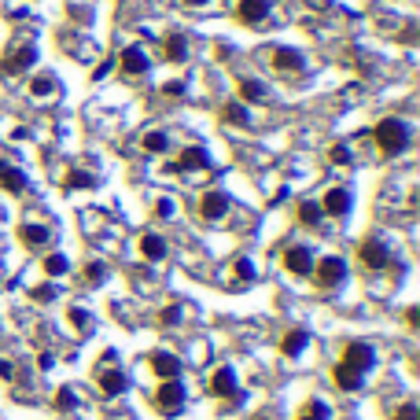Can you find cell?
Instances as JSON below:
<instances>
[{
	"label": "cell",
	"mask_w": 420,
	"mask_h": 420,
	"mask_svg": "<svg viewBox=\"0 0 420 420\" xmlns=\"http://www.w3.org/2000/svg\"><path fill=\"white\" fill-rule=\"evenodd\" d=\"M358 262H362V270L380 273V270H387V265H391V247H387L380 236H365L358 243Z\"/></svg>",
	"instance_id": "4"
},
{
	"label": "cell",
	"mask_w": 420,
	"mask_h": 420,
	"mask_svg": "<svg viewBox=\"0 0 420 420\" xmlns=\"http://www.w3.org/2000/svg\"><path fill=\"white\" fill-rule=\"evenodd\" d=\"M207 391H210V398H236V394H240L236 372H232L229 365H217V369L207 376Z\"/></svg>",
	"instance_id": "7"
},
{
	"label": "cell",
	"mask_w": 420,
	"mask_h": 420,
	"mask_svg": "<svg viewBox=\"0 0 420 420\" xmlns=\"http://www.w3.org/2000/svg\"><path fill=\"white\" fill-rule=\"evenodd\" d=\"M232 277H236V284H255V265H251V258H236L232 262Z\"/></svg>",
	"instance_id": "30"
},
{
	"label": "cell",
	"mask_w": 420,
	"mask_h": 420,
	"mask_svg": "<svg viewBox=\"0 0 420 420\" xmlns=\"http://www.w3.org/2000/svg\"><path fill=\"white\" fill-rule=\"evenodd\" d=\"M299 221H302V225H309V229H314V225H321V203H314V199H302V203H299Z\"/></svg>",
	"instance_id": "27"
},
{
	"label": "cell",
	"mask_w": 420,
	"mask_h": 420,
	"mask_svg": "<svg viewBox=\"0 0 420 420\" xmlns=\"http://www.w3.org/2000/svg\"><path fill=\"white\" fill-rule=\"evenodd\" d=\"M163 96H170V100L185 96V81H166V85H163Z\"/></svg>",
	"instance_id": "39"
},
{
	"label": "cell",
	"mask_w": 420,
	"mask_h": 420,
	"mask_svg": "<svg viewBox=\"0 0 420 420\" xmlns=\"http://www.w3.org/2000/svg\"><path fill=\"white\" fill-rule=\"evenodd\" d=\"M328 159H332V163H336V166H347V163L354 159V155H350V148H347V144H336V148H332V151H328Z\"/></svg>",
	"instance_id": "37"
},
{
	"label": "cell",
	"mask_w": 420,
	"mask_h": 420,
	"mask_svg": "<svg viewBox=\"0 0 420 420\" xmlns=\"http://www.w3.org/2000/svg\"><path fill=\"white\" fill-rule=\"evenodd\" d=\"M306 343H309L306 328H292V332L280 339V354H284V358H299V354L306 350Z\"/></svg>",
	"instance_id": "23"
},
{
	"label": "cell",
	"mask_w": 420,
	"mask_h": 420,
	"mask_svg": "<svg viewBox=\"0 0 420 420\" xmlns=\"http://www.w3.org/2000/svg\"><path fill=\"white\" fill-rule=\"evenodd\" d=\"M177 321H181V306H166L163 314H159V324H163V328H173Z\"/></svg>",
	"instance_id": "38"
},
{
	"label": "cell",
	"mask_w": 420,
	"mask_h": 420,
	"mask_svg": "<svg viewBox=\"0 0 420 420\" xmlns=\"http://www.w3.org/2000/svg\"><path fill=\"white\" fill-rule=\"evenodd\" d=\"M0 265H4V262H0Z\"/></svg>",
	"instance_id": "44"
},
{
	"label": "cell",
	"mask_w": 420,
	"mask_h": 420,
	"mask_svg": "<svg viewBox=\"0 0 420 420\" xmlns=\"http://www.w3.org/2000/svg\"><path fill=\"white\" fill-rule=\"evenodd\" d=\"M15 376H19V372H15V362H8V358H0V380H4V384H11V380H15Z\"/></svg>",
	"instance_id": "40"
},
{
	"label": "cell",
	"mask_w": 420,
	"mask_h": 420,
	"mask_svg": "<svg viewBox=\"0 0 420 420\" xmlns=\"http://www.w3.org/2000/svg\"><path fill=\"white\" fill-rule=\"evenodd\" d=\"M96 387H100L103 398H118V394H126L129 380H126L122 369H100V372H96Z\"/></svg>",
	"instance_id": "15"
},
{
	"label": "cell",
	"mask_w": 420,
	"mask_h": 420,
	"mask_svg": "<svg viewBox=\"0 0 420 420\" xmlns=\"http://www.w3.org/2000/svg\"><path fill=\"white\" fill-rule=\"evenodd\" d=\"M118 66H122V74H129V78H144V74L151 71V59H148V52H144V48H137V44H129V48L118 56Z\"/></svg>",
	"instance_id": "12"
},
{
	"label": "cell",
	"mask_w": 420,
	"mask_h": 420,
	"mask_svg": "<svg viewBox=\"0 0 420 420\" xmlns=\"http://www.w3.org/2000/svg\"><path fill=\"white\" fill-rule=\"evenodd\" d=\"M328 406L321 402V398H309V402H302V409H299V416L295 420H328Z\"/></svg>",
	"instance_id": "28"
},
{
	"label": "cell",
	"mask_w": 420,
	"mask_h": 420,
	"mask_svg": "<svg viewBox=\"0 0 420 420\" xmlns=\"http://www.w3.org/2000/svg\"><path fill=\"white\" fill-rule=\"evenodd\" d=\"M280 262H284V270L292 273V277H309V273H314V251L302 247V243H295V247H287Z\"/></svg>",
	"instance_id": "9"
},
{
	"label": "cell",
	"mask_w": 420,
	"mask_h": 420,
	"mask_svg": "<svg viewBox=\"0 0 420 420\" xmlns=\"http://www.w3.org/2000/svg\"><path fill=\"white\" fill-rule=\"evenodd\" d=\"M185 384L181 380H163L159 387H155V394H151V402H155V409H159L163 416H177L185 409Z\"/></svg>",
	"instance_id": "3"
},
{
	"label": "cell",
	"mask_w": 420,
	"mask_h": 420,
	"mask_svg": "<svg viewBox=\"0 0 420 420\" xmlns=\"http://www.w3.org/2000/svg\"><path fill=\"white\" fill-rule=\"evenodd\" d=\"M107 74H111V63H100L96 71H93V81H100V78H107Z\"/></svg>",
	"instance_id": "42"
},
{
	"label": "cell",
	"mask_w": 420,
	"mask_h": 420,
	"mask_svg": "<svg viewBox=\"0 0 420 420\" xmlns=\"http://www.w3.org/2000/svg\"><path fill=\"white\" fill-rule=\"evenodd\" d=\"M30 299L34 302H52L56 299V284H37L34 292H30Z\"/></svg>",
	"instance_id": "34"
},
{
	"label": "cell",
	"mask_w": 420,
	"mask_h": 420,
	"mask_svg": "<svg viewBox=\"0 0 420 420\" xmlns=\"http://www.w3.org/2000/svg\"><path fill=\"white\" fill-rule=\"evenodd\" d=\"M270 0H236V19L243 26H262L265 19H270Z\"/></svg>",
	"instance_id": "11"
},
{
	"label": "cell",
	"mask_w": 420,
	"mask_h": 420,
	"mask_svg": "<svg viewBox=\"0 0 420 420\" xmlns=\"http://www.w3.org/2000/svg\"><path fill=\"white\" fill-rule=\"evenodd\" d=\"M232 210V199L225 195V192H203V195H199V217H203V221H221V217H225Z\"/></svg>",
	"instance_id": "8"
},
{
	"label": "cell",
	"mask_w": 420,
	"mask_h": 420,
	"mask_svg": "<svg viewBox=\"0 0 420 420\" xmlns=\"http://www.w3.org/2000/svg\"><path fill=\"white\" fill-rule=\"evenodd\" d=\"M19 243L26 251H44L52 243V229L48 225H34V221H26V225H19Z\"/></svg>",
	"instance_id": "14"
},
{
	"label": "cell",
	"mask_w": 420,
	"mask_h": 420,
	"mask_svg": "<svg viewBox=\"0 0 420 420\" xmlns=\"http://www.w3.org/2000/svg\"><path fill=\"white\" fill-rule=\"evenodd\" d=\"M314 284H317V292H332V287H339L347 280V262L339 255H324L321 262H314Z\"/></svg>",
	"instance_id": "2"
},
{
	"label": "cell",
	"mask_w": 420,
	"mask_h": 420,
	"mask_svg": "<svg viewBox=\"0 0 420 420\" xmlns=\"http://www.w3.org/2000/svg\"><path fill=\"white\" fill-rule=\"evenodd\" d=\"M137 247H140L144 262H163V258L170 255V243H166V236H163V232H144Z\"/></svg>",
	"instance_id": "18"
},
{
	"label": "cell",
	"mask_w": 420,
	"mask_h": 420,
	"mask_svg": "<svg viewBox=\"0 0 420 420\" xmlns=\"http://www.w3.org/2000/svg\"><path fill=\"white\" fill-rule=\"evenodd\" d=\"M221 122L225 126H247V103H240V100H229V103H221Z\"/></svg>",
	"instance_id": "24"
},
{
	"label": "cell",
	"mask_w": 420,
	"mask_h": 420,
	"mask_svg": "<svg viewBox=\"0 0 420 420\" xmlns=\"http://www.w3.org/2000/svg\"><path fill=\"white\" fill-rule=\"evenodd\" d=\"M372 140H376V148H380V155H402V151L409 148V126H406L402 118L387 115V118L376 122Z\"/></svg>",
	"instance_id": "1"
},
{
	"label": "cell",
	"mask_w": 420,
	"mask_h": 420,
	"mask_svg": "<svg viewBox=\"0 0 420 420\" xmlns=\"http://www.w3.org/2000/svg\"><path fill=\"white\" fill-rule=\"evenodd\" d=\"M66 317H71V324H74L78 332H85V328H88V314H85L81 306H71V309H66Z\"/></svg>",
	"instance_id": "36"
},
{
	"label": "cell",
	"mask_w": 420,
	"mask_h": 420,
	"mask_svg": "<svg viewBox=\"0 0 420 420\" xmlns=\"http://www.w3.org/2000/svg\"><path fill=\"white\" fill-rule=\"evenodd\" d=\"M52 406H56L59 413H74V409H78V394H74L71 387H59V391H56V402H52Z\"/></svg>",
	"instance_id": "31"
},
{
	"label": "cell",
	"mask_w": 420,
	"mask_h": 420,
	"mask_svg": "<svg viewBox=\"0 0 420 420\" xmlns=\"http://www.w3.org/2000/svg\"><path fill=\"white\" fill-rule=\"evenodd\" d=\"M41 265H44V273H48L52 280H56V277H66V270H71V262H66V255H48Z\"/></svg>",
	"instance_id": "29"
},
{
	"label": "cell",
	"mask_w": 420,
	"mask_h": 420,
	"mask_svg": "<svg viewBox=\"0 0 420 420\" xmlns=\"http://www.w3.org/2000/svg\"><path fill=\"white\" fill-rule=\"evenodd\" d=\"M93 185H96V177L85 173V170H71V173H66V188H93Z\"/></svg>",
	"instance_id": "32"
},
{
	"label": "cell",
	"mask_w": 420,
	"mask_h": 420,
	"mask_svg": "<svg viewBox=\"0 0 420 420\" xmlns=\"http://www.w3.org/2000/svg\"><path fill=\"white\" fill-rule=\"evenodd\" d=\"M30 96H34V100H52V96H56V78H52V74L30 78Z\"/></svg>",
	"instance_id": "26"
},
{
	"label": "cell",
	"mask_w": 420,
	"mask_h": 420,
	"mask_svg": "<svg viewBox=\"0 0 420 420\" xmlns=\"http://www.w3.org/2000/svg\"><path fill=\"white\" fill-rule=\"evenodd\" d=\"M406 328H409V332L420 328V306H409V309H406Z\"/></svg>",
	"instance_id": "41"
},
{
	"label": "cell",
	"mask_w": 420,
	"mask_h": 420,
	"mask_svg": "<svg viewBox=\"0 0 420 420\" xmlns=\"http://www.w3.org/2000/svg\"><path fill=\"white\" fill-rule=\"evenodd\" d=\"M236 93H240V103H265V100H270V93H265V85H262V81H255V78H240Z\"/></svg>",
	"instance_id": "21"
},
{
	"label": "cell",
	"mask_w": 420,
	"mask_h": 420,
	"mask_svg": "<svg viewBox=\"0 0 420 420\" xmlns=\"http://www.w3.org/2000/svg\"><path fill=\"white\" fill-rule=\"evenodd\" d=\"M148 365H151V372L159 376V380H177V376H181V358H177V354H170V350H155L151 358H148Z\"/></svg>",
	"instance_id": "13"
},
{
	"label": "cell",
	"mask_w": 420,
	"mask_h": 420,
	"mask_svg": "<svg viewBox=\"0 0 420 420\" xmlns=\"http://www.w3.org/2000/svg\"><path fill=\"white\" fill-rule=\"evenodd\" d=\"M34 63H37L34 44H15V48H8L0 56V78H19V74H26Z\"/></svg>",
	"instance_id": "5"
},
{
	"label": "cell",
	"mask_w": 420,
	"mask_h": 420,
	"mask_svg": "<svg viewBox=\"0 0 420 420\" xmlns=\"http://www.w3.org/2000/svg\"><path fill=\"white\" fill-rule=\"evenodd\" d=\"M265 59H270V66H273V71H280V74H299L302 71V52H295V48H284V44H280V48H270V52H265Z\"/></svg>",
	"instance_id": "10"
},
{
	"label": "cell",
	"mask_w": 420,
	"mask_h": 420,
	"mask_svg": "<svg viewBox=\"0 0 420 420\" xmlns=\"http://www.w3.org/2000/svg\"><path fill=\"white\" fill-rule=\"evenodd\" d=\"M350 203H354V195L347 188H328L321 195V214H332V217H343L350 214Z\"/></svg>",
	"instance_id": "16"
},
{
	"label": "cell",
	"mask_w": 420,
	"mask_h": 420,
	"mask_svg": "<svg viewBox=\"0 0 420 420\" xmlns=\"http://www.w3.org/2000/svg\"><path fill=\"white\" fill-rule=\"evenodd\" d=\"M391 420H420V409H416L413 402H402V406L391 413Z\"/></svg>",
	"instance_id": "35"
},
{
	"label": "cell",
	"mask_w": 420,
	"mask_h": 420,
	"mask_svg": "<svg viewBox=\"0 0 420 420\" xmlns=\"http://www.w3.org/2000/svg\"><path fill=\"white\" fill-rule=\"evenodd\" d=\"M185 4H188V8H203V4H207V0H185Z\"/></svg>",
	"instance_id": "43"
},
{
	"label": "cell",
	"mask_w": 420,
	"mask_h": 420,
	"mask_svg": "<svg viewBox=\"0 0 420 420\" xmlns=\"http://www.w3.org/2000/svg\"><path fill=\"white\" fill-rule=\"evenodd\" d=\"M332 384H336L339 391H362L365 376H358L354 369H347V365H339V362H336V369H332Z\"/></svg>",
	"instance_id": "22"
},
{
	"label": "cell",
	"mask_w": 420,
	"mask_h": 420,
	"mask_svg": "<svg viewBox=\"0 0 420 420\" xmlns=\"http://www.w3.org/2000/svg\"><path fill=\"white\" fill-rule=\"evenodd\" d=\"M140 148L148 151V155H166L170 151V137L163 129H148L144 137H140Z\"/></svg>",
	"instance_id": "25"
},
{
	"label": "cell",
	"mask_w": 420,
	"mask_h": 420,
	"mask_svg": "<svg viewBox=\"0 0 420 420\" xmlns=\"http://www.w3.org/2000/svg\"><path fill=\"white\" fill-rule=\"evenodd\" d=\"M26 173H22L15 163H8V159H0V188H4L8 195H22L26 192Z\"/></svg>",
	"instance_id": "17"
},
{
	"label": "cell",
	"mask_w": 420,
	"mask_h": 420,
	"mask_svg": "<svg viewBox=\"0 0 420 420\" xmlns=\"http://www.w3.org/2000/svg\"><path fill=\"white\" fill-rule=\"evenodd\" d=\"M339 365H347V369H354L358 376H365V372L376 365V350H372V343H365V339H350V343L343 347Z\"/></svg>",
	"instance_id": "6"
},
{
	"label": "cell",
	"mask_w": 420,
	"mask_h": 420,
	"mask_svg": "<svg viewBox=\"0 0 420 420\" xmlns=\"http://www.w3.org/2000/svg\"><path fill=\"white\" fill-rule=\"evenodd\" d=\"M81 277H85V284H103L107 280V265L103 262H88Z\"/></svg>",
	"instance_id": "33"
},
{
	"label": "cell",
	"mask_w": 420,
	"mask_h": 420,
	"mask_svg": "<svg viewBox=\"0 0 420 420\" xmlns=\"http://www.w3.org/2000/svg\"><path fill=\"white\" fill-rule=\"evenodd\" d=\"M163 56H166L170 63H185V59H188V37L177 34V30L166 34V37H163Z\"/></svg>",
	"instance_id": "20"
},
{
	"label": "cell",
	"mask_w": 420,
	"mask_h": 420,
	"mask_svg": "<svg viewBox=\"0 0 420 420\" xmlns=\"http://www.w3.org/2000/svg\"><path fill=\"white\" fill-rule=\"evenodd\" d=\"M210 166V155H207V148H199V144H188L181 155H177V170H207Z\"/></svg>",
	"instance_id": "19"
}]
</instances>
